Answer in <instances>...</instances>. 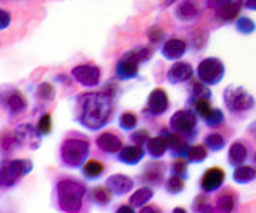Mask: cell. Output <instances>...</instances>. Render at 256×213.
<instances>
[{
	"mask_svg": "<svg viewBox=\"0 0 256 213\" xmlns=\"http://www.w3.org/2000/svg\"><path fill=\"white\" fill-rule=\"evenodd\" d=\"M126 212H134L133 210V205L130 204V205H122V207H118V210H117V213H126Z\"/></svg>",
	"mask_w": 256,
	"mask_h": 213,
	"instance_id": "c3c4849f",
	"label": "cell"
},
{
	"mask_svg": "<svg viewBox=\"0 0 256 213\" xmlns=\"http://www.w3.org/2000/svg\"><path fill=\"white\" fill-rule=\"evenodd\" d=\"M0 20H2V22H0V29H6L8 28V24H10V21H12V18H10V13H8L6 10H2L0 12Z\"/></svg>",
	"mask_w": 256,
	"mask_h": 213,
	"instance_id": "f6af8a7d",
	"label": "cell"
},
{
	"mask_svg": "<svg viewBox=\"0 0 256 213\" xmlns=\"http://www.w3.org/2000/svg\"><path fill=\"white\" fill-rule=\"evenodd\" d=\"M148 38L152 44H158L164 40V30L160 29L158 26H154L148 30Z\"/></svg>",
	"mask_w": 256,
	"mask_h": 213,
	"instance_id": "7bdbcfd3",
	"label": "cell"
},
{
	"mask_svg": "<svg viewBox=\"0 0 256 213\" xmlns=\"http://www.w3.org/2000/svg\"><path fill=\"white\" fill-rule=\"evenodd\" d=\"M4 106L10 111L12 114H20L26 109V101H24L22 94L18 90H13L10 93L4 94Z\"/></svg>",
	"mask_w": 256,
	"mask_h": 213,
	"instance_id": "d6986e66",
	"label": "cell"
},
{
	"mask_svg": "<svg viewBox=\"0 0 256 213\" xmlns=\"http://www.w3.org/2000/svg\"><path fill=\"white\" fill-rule=\"evenodd\" d=\"M141 212H142V213H150V212H160V210H158L157 207H142Z\"/></svg>",
	"mask_w": 256,
	"mask_h": 213,
	"instance_id": "681fc988",
	"label": "cell"
},
{
	"mask_svg": "<svg viewBox=\"0 0 256 213\" xmlns=\"http://www.w3.org/2000/svg\"><path fill=\"white\" fill-rule=\"evenodd\" d=\"M222 183H224V172L218 167H213L204 173L202 180H200V188L205 192H214L222 186Z\"/></svg>",
	"mask_w": 256,
	"mask_h": 213,
	"instance_id": "7c38bea8",
	"label": "cell"
},
{
	"mask_svg": "<svg viewBox=\"0 0 256 213\" xmlns=\"http://www.w3.org/2000/svg\"><path fill=\"white\" fill-rule=\"evenodd\" d=\"M141 180L146 184L156 186L158 183H162L164 180V165L162 164H150L146 167L144 173L141 175Z\"/></svg>",
	"mask_w": 256,
	"mask_h": 213,
	"instance_id": "7402d4cb",
	"label": "cell"
},
{
	"mask_svg": "<svg viewBox=\"0 0 256 213\" xmlns=\"http://www.w3.org/2000/svg\"><path fill=\"white\" fill-rule=\"evenodd\" d=\"M84 175L86 178H90V180H96V178H100L102 175V172H104V165L98 160H86L84 164Z\"/></svg>",
	"mask_w": 256,
	"mask_h": 213,
	"instance_id": "f1b7e54d",
	"label": "cell"
},
{
	"mask_svg": "<svg viewBox=\"0 0 256 213\" xmlns=\"http://www.w3.org/2000/svg\"><path fill=\"white\" fill-rule=\"evenodd\" d=\"M37 96L40 100H45V101L53 100L54 98V88L52 86V84H48V82L40 84L38 88H37Z\"/></svg>",
	"mask_w": 256,
	"mask_h": 213,
	"instance_id": "8d00e7d4",
	"label": "cell"
},
{
	"mask_svg": "<svg viewBox=\"0 0 256 213\" xmlns=\"http://www.w3.org/2000/svg\"><path fill=\"white\" fill-rule=\"evenodd\" d=\"M206 146L205 143L204 144H194V146H190L189 148V151H188V160L192 162V164H200V162H204L206 159V156H208V151H206Z\"/></svg>",
	"mask_w": 256,
	"mask_h": 213,
	"instance_id": "83f0119b",
	"label": "cell"
},
{
	"mask_svg": "<svg viewBox=\"0 0 256 213\" xmlns=\"http://www.w3.org/2000/svg\"><path fill=\"white\" fill-rule=\"evenodd\" d=\"M148 152L152 159H160V157H164L166 149H170L168 146V138L166 135H160V136H156V138H149L148 141Z\"/></svg>",
	"mask_w": 256,
	"mask_h": 213,
	"instance_id": "44dd1931",
	"label": "cell"
},
{
	"mask_svg": "<svg viewBox=\"0 0 256 213\" xmlns=\"http://www.w3.org/2000/svg\"><path fill=\"white\" fill-rule=\"evenodd\" d=\"M236 28L240 34H252L253 30L256 29V24H254V21L252 18H248V16H238V20L236 21Z\"/></svg>",
	"mask_w": 256,
	"mask_h": 213,
	"instance_id": "e575fe53",
	"label": "cell"
},
{
	"mask_svg": "<svg viewBox=\"0 0 256 213\" xmlns=\"http://www.w3.org/2000/svg\"><path fill=\"white\" fill-rule=\"evenodd\" d=\"M240 8H242V5L240 2H229L221 8L216 10V14L222 20V21H234L236 18H238V13H240Z\"/></svg>",
	"mask_w": 256,
	"mask_h": 213,
	"instance_id": "484cf974",
	"label": "cell"
},
{
	"mask_svg": "<svg viewBox=\"0 0 256 213\" xmlns=\"http://www.w3.org/2000/svg\"><path fill=\"white\" fill-rule=\"evenodd\" d=\"M205 146L210 149V151H221V149L226 146V140L220 133H210V135L205 136Z\"/></svg>",
	"mask_w": 256,
	"mask_h": 213,
	"instance_id": "4dcf8cb0",
	"label": "cell"
},
{
	"mask_svg": "<svg viewBox=\"0 0 256 213\" xmlns=\"http://www.w3.org/2000/svg\"><path fill=\"white\" fill-rule=\"evenodd\" d=\"M224 104L232 114H244L254 106V98L242 86L229 85L224 90Z\"/></svg>",
	"mask_w": 256,
	"mask_h": 213,
	"instance_id": "5b68a950",
	"label": "cell"
},
{
	"mask_svg": "<svg viewBox=\"0 0 256 213\" xmlns=\"http://www.w3.org/2000/svg\"><path fill=\"white\" fill-rule=\"evenodd\" d=\"M200 6L197 0H182L176 8V16L181 21H192L198 16Z\"/></svg>",
	"mask_w": 256,
	"mask_h": 213,
	"instance_id": "ac0fdd59",
	"label": "cell"
},
{
	"mask_svg": "<svg viewBox=\"0 0 256 213\" xmlns=\"http://www.w3.org/2000/svg\"><path fill=\"white\" fill-rule=\"evenodd\" d=\"M174 2H178V0H165V2H164V6H170V5H173Z\"/></svg>",
	"mask_w": 256,
	"mask_h": 213,
	"instance_id": "f907efd6",
	"label": "cell"
},
{
	"mask_svg": "<svg viewBox=\"0 0 256 213\" xmlns=\"http://www.w3.org/2000/svg\"><path fill=\"white\" fill-rule=\"evenodd\" d=\"M168 96H166V92L164 88H156L152 90L149 98H148V111L152 116H162L166 112L168 109Z\"/></svg>",
	"mask_w": 256,
	"mask_h": 213,
	"instance_id": "8fae6325",
	"label": "cell"
},
{
	"mask_svg": "<svg viewBox=\"0 0 256 213\" xmlns=\"http://www.w3.org/2000/svg\"><path fill=\"white\" fill-rule=\"evenodd\" d=\"M96 146H98L102 152L106 154H118L120 149L124 148L122 141L117 135H114L112 132L101 133V135L96 138Z\"/></svg>",
	"mask_w": 256,
	"mask_h": 213,
	"instance_id": "5bb4252c",
	"label": "cell"
},
{
	"mask_svg": "<svg viewBox=\"0 0 256 213\" xmlns=\"http://www.w3.org/2000/svg\"><path fill=\"white\" fill-rule=\"evenodd\" d=\"M72 77L84 86H96L100 84L101 70L92 62H84V64H78L72 69Z\"/></svg>",
	"mask_w": 256,
	"mask_h": 213,
	"instance_id": "9c48e42d",
	"label": "cell"
},
{
	"mask_svg": "<svg viewBox=\"0 0 256 213\" xmlns=\"http://www.w3.org/2000/svg\"><path fill=\"white\" fill-rule=\"evenodd\" d=\"M14 136L20 144L28 146L30 149H37L40 146V132L32 124H21L14 130Z\"/></svg>",
	"mask_w": 256,
	"mask_h": 213,
	"instance_id": "30bf717a",
	"label": "cell"
},
{
	"mask_svg": "<svg viewBox=\"0 0 256 213\" xmlns=\"http://www.w3.org/2000/svg\"><path fill=\"white\" fill-rule=\"evenodd\" d=\"M37 128L40 132V135H48L52 130V116L50 114H44L42 117L38 119L37 124Z\"/></svg>",
	"mask_w": 256,
	"mask_h": 213,
	"instance_id": "74e56055",
	"label": "cell"
},
{
	"mask_svg": "<svg viewBox=\"0 0 256 213\" xmlns=\"http://www.w3.org/2000/svg\"><path fill=\"white\" fill-rule=\"evenodd\" d=\"M118 125L120 128L125 130V132H132L136 125H138V117H136V114L133 112H124L122 116L118 117Z\"/></svg>",
	"mask_w": 256,
	"mask_h": 213,
	"instance_id": "d6a6232c",
	"label": "cell"
},
{
	"mask_svg": "<svg viewBox=\"0 0 256 213\" xmlns=\"http://www.w3.org/2000/svg\"><path fill=\"white\" fill-rule=\"evenodd\" d=\"M224 124V114L221 109H212V112L205 117V125L210 128H218Z\"/></svg>",
	"mask_w": 256,
	"mask_h": 213,
	"instance_id": "836d02e7",
	"label": "cell"
},
{
	"mask_svg": "<svg viewBox=\"0 0 256 213\" xmlns=\"http://www.w3.org/2000/svg\"><path fill=\"white\" fill-rule=\"evenodd\" d=\"M253 160H254V164H256V152H254V159H253Z\"/></svg>",
	"mask_w": 256,
	"mask_h": 213,
	"instance_id": "f5cc1de1",
	"label": "cell"
},
{
	"mask_svg": "<svg viewBox=\"0 0 256 213\" xmlns=\"http://www.w3.org/2000/svg\"><path fill=\"white\" fill-rule=\"evenodd\" d=\"M112 100L106 93H84L77 100L78 122L88 130H101L110 119Z\"/></svg>",
	"mask_w": 256,
	"mask_h": 213,
	"instance_id": "6da1fadb",
	"label": "cell"
},
{
	"mask_svg": "<svg viewBox=\"0 0 256 213\" xmlns=\"http://www.w3.org/2000/svg\"><path fill=\"white\" fill-rule=\"evenodd\" d=\"M114 196L110 192V189L106 186V188H102V186H98V188H93L92 191H90V199L93 204L96 205H100V207H106V205L110 202V197Z\"/></svg>",
	"mask_w": 256,
	"mask_h": 213,
	"instance_id": "4316f807",
	"label": "cell"
},
{
	"mask_svg": "<svg viewBox=\"0 0 256 213\" xmlns=\"http://www.w3.org/2000/svg\"><path fill=\"white\" fill-rule=\"evenodd\" d=\"M166 138H168V146H170V151L176 157H184L188 156L189 146L188 143L181 138V133H168L166 132Z\"/></svg>",
	"mask_w": 256,
	"mask_h": 213,
	"instance_id": "603a6c76",
	"label": "cell"
},
{
	"mask_svg": "<svg viewBox=\"0 0 256 213\" xmlns=\"http://www.w3.org/2000/svg\"><path fill=\"white\" fill-rule=\"evenodd\" d=\"M197 112L192 109H181L176 111L170 119V128L181 135H190L197 127Z\"/></svg>",
	"mask_w": 256,
	"mask_h": 213,
	"instance_id": "52a82bcc",
	"label": "cell"
},
{
	"mask_svg": "<svg viewBox=\"0 0 256 213\" xmlns=\"http://www.w3.org/2000/svg\"><path fill=\"white\" fill-rule=\"evenodd\" d=\"M248 157V151H246V146L242 143V141H234L229 148V152H228V162L232 165V167H238V165L245 164Z\"/></svg>",
	"mask_w": 256,
	"mask_h": 213,
	"instance_id": "ffe728a7",
	"label": "cell"
},
{
	"mask_svg": "<svg viewBox=\"0 0 256 213\" xmlns=\"http://www.w3.org/2000/svg\"><path fill=\"white\" fill-rule=\"evenodd\" d=\"M152 197H154V191H152V188L149 186H142L140 188L138 191H136L132 197H130V204L136 208H142L144 205H146Z\"/></svg>",
	"mask_w": 256,
	"mask_h": 213,
	"instance_id": "d4e9b609",
	"label": "cell"
},
{
	"mask_svg": "<svg viewBox=\"0 0 256 213\" xmlns=\"http://www.w3.org/2000/svg\"><path fill=\"white\" fill-rule=\"evenodd\" d=\"M194 109L196 112L202 117V119H205V117L212 112V106H210V101H208V98H197L194 101Z\"/></svg>",
	"mask_w": 256,
	"mask_h": 213,
	"instance_id": "d590c367",
	"label": "cell"
},
{
	"mask_svg": "<svg viewBox=\"0 0 256 213\" xmlns=\"http://www.w3.org/2000/svg\"><path fill=\"white\" fill-rule=\"evenodd\" d=\"M192 94H194L196 98H210V90L206 88V84L200 80V82H196L194 86H192Z\"/></svg>",
	"mask_w": 256,
	"mask_h": 213,
	"instance_id": "f35d334b",
	"label": "cell"
},
{
	"mask_svg": "<svg viewBox=\"0 0 256 213\" xmlns=\"http://www.w3.org/2000/svg\"><path fill=\"white\" fill-rule=\"evenodd\" d=\"M165 189L170 194H180L184 191V176L180 175H172L165 181Z\"/></svg>",
	"mask_w": 256,
	"mask_h": 213,
	"instance_id": "1f68e13d",
	"label": "cell"
},
{
	"mask_svg": "<svg viewBox=\"0 0 256 213\" xmlns=\"http://www.w3.org/2000/svg\"><path fill=\"white\" fill-rule=\"evenodd\" d=\"M232 180L238 184H246L252 183L253 180H256V168L250 167V165H238L234 170V175H232Z\"/></svg>",
	"mask_w": 256,
	"mask_h": 213,
	"instance_id": "cb8c5ba5",
	"label": "cell"
},
{
	"mask_svg": "<svg viewBox=\"0 0 256 213\" xmlns=\"http://www.w3.org/2000/svg\"><path fill=\"white\" fill-rule=\"evenodd\" d=\"M237 204V197L236 194H222L216 199V207H218V212H234Z\"/></svg>",
	"mask_w": 256,
	"mask_h": 213,
	"instance_id": "f546056e",
	"label": "cell"
},
{
	"mask_svg": "<svg viewBox=\"0 0 256 213\" xmlns=\"http://www.w3.org/2000/svg\"><path fill=\"white\" fill-rule=\"evenodd\" d=\"M188 172V162L180 157V159H176L173 164H172V173L173 175H180V176H184Z\"/></svg>",
	"mask_w": 256,
	"mask_h": 213,
	"instance_id": "ab89813d",
	"label": "cell"
},
{
	"mask_svg": "<svg viewBox=\"0 0 256 213\" xmlns=\"http://www.w3.org/2000/svg\"><path fill=\"white\" fill-rule=\"evenodd\" d=\"M188 50V45L181 38H168L166 42H164L162 45V54L165 60H180L181 56H184V53Z\"/></svg>",
	"mask_w": 256,
	"mask_h": 213,
	"instance_id": "2e32d148",
	"label": "cell"
},
{
	"mask_svg": "<svg viewBox=\"0 0 256 213\" xmlns=\"http://www.w3.org/2000/svg\"><path fill=\"white\" fill-rule=\"evenodd\" d=\"M61 162L69 168H78L86 162L90 156V141L85 138H66L62 141L61 149Z\"/></svg>",
	"mask_w": 256,
	"mask_h": 213,
	"instance_id": "3957f363",
	"label": "cell"
},
{
	"mask_svg": "<svg viewBox=\"0 0 256 213\" xmlns=\"http://www.w3.org/2000/svg\"><path fill=\"white\" fill-rule=\"evenodd\" d=\"M106 186L110 189V192L114 196H125L132 191L134 183L132 178L122 175V173H116V175H110L106 180Z\"/></svg>",
	"mask_w": 256,
	"mask_h": 213,
	"instance_id": "4fadbf2b",
	"label": "cell"
},
{
	"mask_svg": "<svg viewBox=\"0 0 256 213\" xmlns=\"http://www.w3.org/2000/svg\"><path fill=\"white\" fill-rule=\"evenodd\" d=\"M117 157H118V160L125 165H136V164H140L141 159L144 157V149H142V146H138V144L124 146L118 151Z\"/></svg>",
	"mask_w": 256,
	"mask_h": 213,
	"instance_id": "e0dca14e",
	"label": "cell"
},
{
	"mask_svg": "<svg viewBox=\"0 0 256 213\" xmlns=\"http://www.w3.org/2000/svg\"><path fill=\"white\" fill-rule=\"evenodd\" d=\"M198 78L206 85H216L224 77V64L218 58H205L197 66Z\"/></svg>",
	"mask_w": 256,
	"mask_h": 213,
	"instance_id": "8992f818",
	"label": "cell"
},
{
	"mask_svg": "<svg viewBox=\"0 0 256 213\" xmlns=\"http://www.w3.org/2000/svg\"><path fill=\"white\" fill-rule=\"evenodd\" d=\"M130 140L133 141L134 144H138V146H144V144H148V141H149V133L146 130H138V132H133L132 135H130Z\"/></svg>",
	"mask_w": 256,
	"mask_h": 213,
	"instance_id": "60d3db41",
	"label": "cell"
},
{
	"mask_svg": "<svg viewBox=\"0 0 256 213\" xmlns=\"http://www.w3.org/2000/svg\"><path fill=\"white\" fill-rule=\"evenodd\" d=\"M192 207H194L196 212H214L213 207L208 205V199L205 196H197V199L192 204Z\"/></svg>",
	"mask_w": 256,
	"mask_h": 213,
	"instance_id": "b9f144b4",
	"label": "cell"
},
{
	"mask_svg": "<svg viewBox=\"0 0 256 213\" xmlns=\"http://www.w3.org/2000/svg\"><path fill=\"white\" fill-rule=\"evenodd\" d=\"M32 168H34V164L29 159L4 160L2 168H0V184H2V188H12L22 176L29 175Z\"/></svg>",
	"mask_w": 256,
	"mask_h": 213,
	"instance_id": "277c9868",
	"label": "cell"
},
{
	"mask_svg": "<svg viewBox=\"0 0 256 213\" xmlns=\"http://www.w3.org/2000/svg\"><path fill=\"white\" fill-rule=\"evenodd\" d=\"M192 74H194V70H192V66L189 62L176 61L170 68V70H168L166 77H168V80H170V84H181V82L189 80Z\"/></svg>",
	"mask_w": 256,
	"mask_h": 213,
	"instance_id": "9a60e30c",
	"label": "cell"
},
{
	"mask_svg": "<svg viewBox=\"0 0 256 213\" xmlns=\"http://www.w3.org/2000/svg\"><path fill=\"white\" fill-rule=\"evenodd\" d=\"M86 188L82 181L74 178H62L56 184V200L61 212L76 213L82 210V202Z\"/></svg>",
	"mask_w": 256,
	"mask_h": 213,
	"instance_id": "7a4b0ae2",
	"label": "cell"
},
{
	"mask_svg": "<svg viewBox=\"0 0 256 213\" xmlns=\"http://www.w3.org/2000/svg\"><path fill=\"white\" fill-rule=\"evenodd\" d=\"M13 144H20V141L16 140V136H4V140H2L4 154H8V152L12 151V149H14V148H12Z\"/></svg>",
	"mask_w": 256,
	"mask_h": 213,
	"instance_id": "ee69618b",
	"label": "cell"
},
{
	"mask_svg": "<svg viewBox=\"0 0 256 213\" xmlns=\"http://www.w3.org/2000/svg\"><path fill=\"white\" fill-rule=\"evenodd\" d=\"M140 62L141 61L138 58V54H136V48L126 52L117 62V68H116L117 77L122 78V80H128V78L136 77V76H138Z\"/></svg>",
	"mask_w": 256,
	"mask_h": 213,
	"instance_id": "ba28073f",
	"label": "cell"
},
{
	"mask_svg": "<svg viewBox=\"0 0 256 213\" xmlns=\"http://www.w3.org/2000/svg\"><path fill=\"white\" fill-rule=\"evenodd\" d=\"M229 2H232V0H206V5L210 6V8L218 10V8H221V6H224Z\"/></svg>",
	"mask_w": 256,
	"mask_h": 213,
	"instance_id": "bcb514c9",
	"label": "cell"
},
{
	"mask_svg": "<svg viewBox=\"0 0 256 213\" xmlns=\"http://www.w3.org/2000/svg\"><path fill=\"white\" fill-rule=\"evenodd\" d=\"M173 212H174V213H178V212H184V208H174Z\"/></svg>",
	"mask_w": 256,
	"mask_h": 213,
	"instance_id": "816d5d0a",
	"label": "cell"
},
{
	"mask_svg": "<svg viewBox=\"0 0 256 213\" xmlns=\"http://www.w3.org/2000/svg\"><path fill=\"white\" fill-rule=\"evenodd\" d=\"M240 5L246 10H254L256 12V0H238Z\"/></svg>",
	"mask_w": 256,
	"mask_h": 213,
	"instance_id": "7dc6e473",
	"label": "cell"
}]
</instances>
